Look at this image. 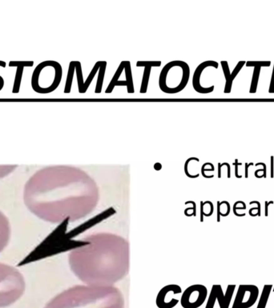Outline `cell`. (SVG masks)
I'll return each instance as SVG.
<instances>
[{"mask_svg":"<svg viewBox=\"0 0 274 308\" xmlns=\"http://www.w3.org/2000/svg\"><path fill=\"white\" fill-rule=\"evenodd\" d=\"M24 276L11 266L0 263V308L16 303L25 291Z\"/></svg>","mask_w":274,"mask_h":308,"instance_id":"1","label":"cell"},{"mask_svg":"<svg viewBox=\"0 0 274 308\" xmlns=\"http://www.w3.org/2000/svg\"><path fill=\"white\" fill-rule=\"evenodd\" d=\"M63 69L60 63L54 60L43 61L35 68L31 76V87L35 92L48 94L59 87Z\"/></svg>","mask_w":274,"mask_h":308,"instance_id":"2","label":"cell"},{"mask_svg":"<svg viewBox=\"0 0 274 308\" xmlns=\"http://www.w3.org/2000/svg\"><path fill=\"white\" fill-rule=\"evenodd\" d=\"M189 76L190 69L188 63L180 60L172 61L167 63L161 70L159 87L165 93H178L187 86Z\"/></svg>","mask_w":274,"mask_h":308,"instance_id":"3","label":"cell"},{"mask_svg":"<svg viewBox=\"0 0 274 308\" xmlns=\"http://www.w3.org/2000/svg\"><path fill=\"white\" fill-rule=\"evenodd\" d=\"M259 288L255 285H240L235 297L233 308H250L256 303Z\"/></svg>","mask_w":274,"mask_h":308,"instance_id":"4","label":"cell"},{"mask_svg":"<svg viewBox=\"0 0 274 308\" xmlns=\"http://www.w3.org/2000/svg\"><path fill=\"white\" fill-rule=\"evenodd\" d=\"M235 289H236L235 285H228L225 294H224L221 286L214 285L212 287V289L209 298H208L206 308H213L217 299H218L219 305H220V308H228L230 303L232 301V298H233Z\"/></svg>","mask_w":274,"mask_h":308,"instance_id":"5","label":"cell"},{"mask_svg":"<svg viewBox=\"0 0 274 308\" xmlns=\"http://www.w3.org/2000/svg\"><path fill=\"white\" fill-rule=\"evenodd\" d=\"M208 66H213L215 67V68H217L218 64H217V63L214 62V61H206V62L201 63L199 66L197 67L195 72H194L193 78H192V85H193L194 89L197 92H199V93H209V92L212 91L213 89H214V86H212L211 88H203L201 85L200 80H201V73H202L203 70H204V68H206Z\"/></svg>","mask_w":274,"mask_h":308,"instance_id":"6","label":"cell"},{"mask_svg":"<svg viewBox=\"0 0 274 308\" xmlns=\"http://www.w3.org/2000/svg\"><path fill=\"white\" fill-rule=\"evenodd\" d=\"M34 64V61H11L9 63L10 67H16V72L14 76V84H13L12 93L17 94L19 92L20 86H21L22 79H23V74H24V68L26 67H32Z\"/></svg>","mask_w":274,"mask_h":308,"instance_id":"7","label":"cell"},{"mask_svg":"<svg viewBox=\"0 0 274 308\" xmlns=\"http://www.w3.org/2000/svg\"><path fill=\"white\" fill-rule=\"evenodd\" d=\"M160 65H161V61H138L136 63V67H144L143 79H142L141 86H140V93L143 94L147 92L152 68L159 67Z\"/></svg>","mask_w":274,"mask_h":308,"instance_id":"8","label":"cell"},{"mask_svg":"<svg viewBox=\"0 0 274 308\" xmlns=\"http://www.w3.org/2000/svg\"><path fill=\"white\" fill-rule=\"evenodd\" d=\"M11 237V226L9 221L0 211V252H2L8 244Z\"/></svg>","mask_w":274,"mask_h":308,"instance_id":"9","label":"cell"},{"mask_svg":"<svg viewBox=\"0 0 274 308\" xmlns=\"http://www.w3.org/2000/svg\"><path fill=\"white\" fill-rule=\"evenodd\" d=\"M106 68H107V62L106 61H100L99 68L98 71V78H97L96 86H95V93L99 94L102 91L103 84L104 80V75L106 72Z\"/></svg>","mask_w":274,"mask_h":308,"instance_id":"10","label":"cell"},{"mask_svg":"<svg viewBox=\"0 0 274 308\" xmlns=\"http://www.w3.org/2000/svg\"><path fill=\"white\" fill-rule=\"evenodd\" d=\"M75 72V61H72L69 64V68H68V72L67 75L66 84H65L64 88V93L67 94L70 93L71 90H72V82H73V76Z\"/></svg>","mask_w":274,"mask_h":308,"instance_id":"11","label":"cell"},{"mask_svg":"<svg viewBox=\"0 0 274 308\" xmlns=\"http://www.w3.org/2000/svg\"><path fill=\"white\" fill-rule=\"evenodd\" d=\"M273 286L272 285H265L264 288L262 290L261 295L259 302H258L257 307L256 308H265L267 305L268 300H269V295L272 291Z\"/></svg>","mask_w":274,"mask_h":308,"instance_id":"12","label":"cell"},{"mask_svg":"<svg viewBox=\"0 0 274 308\" xmlns=\"http://www.w3.org/2000/svg\"><path fill=\"white\" fill-rule=\"evenodd\" d=\"M75 72H76V77H77V84H78V88H79V93H85L87 91L86 88L84 86V81H83V72H82V66H81V63L79 61H75Z\"/></svg>","mask_w":274,"mask_h":308,"instance_id":"13","label":"cell"},{"mask_svg":"<svg viewBox=\"0 0 274 308\" xmlns=\"http://www.w3.org/2000/svg\"><path fill=\"white\" fill-rule=\"evenodd\" d=\"M99 64H100V61H98V62L95 63V64L94 65L93 68H92V70L91 71L90 74L88 75V78L86 79V81H84V86L87 91H88V88H89L90 84H91V82H92V80H93L94 77L95 76L96 73L98 72L99 68Z\"/></svg>","mask_w":274,"mask_h":308,"instance_id":"14","label":"cell"},{"mask_svg":"<svg viewBox=\"0 0 274 308\" xmlns=\"http://www.w3.org/2000/svg\"><path fill=\"white\" fill-rule=\"evenodd\" d=\"M15 168H16V165H3V166H0V178H3L6 175L9 174Z\"/></svg>","mask_w":274,"mask_h":308,"instance_id":"15","label":"cell"},{"mask_svg":"<svg viewBox=\"0 0 274 308\" xmlns=\"http://www.w3.org/2000/svg\"><path fill=\"white\" fill-rule=\"evenodd\" d=\"M253 204H256L257 206H256V207H253V208H252V209H250V210H249V214L251 215V213H252V212H253V210H256V211H257V213H256V216H261V203L257 201H251L250 205H253Z\"/></svg>","mask_w":274,"mask_h":308,"instance_id":"16","label":"cell"},{"mask_svg":"<svg viewBox=\"0 0 274 308\" xmlns=\"http://www.w3.org/2000/svg\"><path fill=\"white\" fill-rule=\"evenodd\" d=\"M237 204H238V201L235 203L234 206H233V213H234L235 215H237V217H243V216H245V213H243V214H240L237 212V210H245L246 206H241V207H237Z\"/></svg>","mask_w":274,"mask_h":308,"instance_id":"17","label":"cell"},{"mask_svg":"<svg viewBox=\"0 0 274 308\" xmlns=\"http://www.w3.org/2000/svg\"><path fill=\"white\" fill-rule=\"evenodd\" d=\"M6 65H7L6 62L0 60V67H2V68H6ZM3 87H4V80L3 78L0 75V91L3 89Z\"/></svg>","mask_w":274,"mask_h":308,"instance_id":"18","label":"cell"},{"mask_svg":"<svg viewBox=\"0 0 274 308\" xmlns=\"http://www.w3.org/2000/svg\"><path fill=\"white\" fill-rule=\"evenodd\" d=\"M273 201H265V217H268L269 216V206H270V205H272L273 204Z\"/></svg>","mask_w":274,"mask_h":308,"instance_id":"19","label":"cell"},{"mask_svg":"<svg viewBox=\"0 0 274 308\" xmlns=\"http://www.w3.org/2000/svg\"><path fill=\"white\" fill-rule=\"evenodd\" d=\"M235 165H236V172H235V175H236V177H237V178H241V176L238 175V170H237V168H238V165H240L241 164L238 163L237 160H236V161H235Z\"/></svg>","mask_w":274,"mask_h":308,"instance_id":"20","label":"cell"},{"mask_svg":"<svg viewBox=\"0 0 274 308\" xmlns=\"http://www.w3.org/2000/svg\"><path fill=\"white\" fill-rule=\"evenodd\" d=\"M256 165H262V166H263V173H264L263 177L264 178H266V166H265V164L264 163H258V164H256Z\"/></svg>","mask_w":274,"mask_h":308,"instance_id":"21","label":"cell"},{"mask_svg":"<svg viewBox=\"0 0 274 308\" xmlns=\"http://www.w3.org/2000/svg\"><path fill=\"white\" fill-rule=\"evenodd\" d=\"M271 178H273L274 174H273V157H271Z\"/></svg>","mask_w":274,"mask_h":308,"instance_id":"22","label":"cell"},{"mask_svg":"<svg viewBox=\"0 0 274 308\" xmlns=\"http://www.w3.org/2000/svg\"><path fill=\"white\" fill-rule=\"evenodd\" d=\"M245 166H246V168H245V178H247L248 177H249V175H248V168H249V164H245Z\"/></svg>","mask_w":274,"mask_h":308,"instance_id":"23","label":"cell"},{"mask_svg":"<svg viewBox=\"0 0 274 308\" xmlns=\"http://www.w3.org/2000/svg\"><path fill=\"white\" fill-rule=\"evenodd\" d=\"M272 290H273V291H274V287H273V289H272Z\"/></svg>","mask_w":274,"mask_h":308,"instance_id":"24","label":"cell"}]
</instances>
